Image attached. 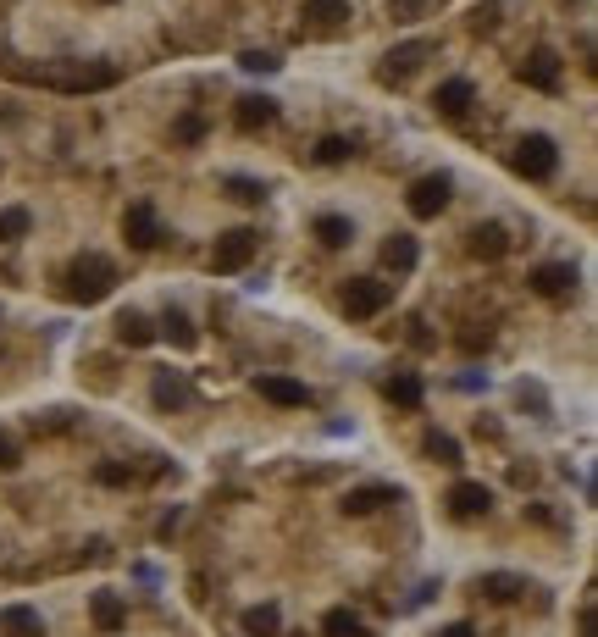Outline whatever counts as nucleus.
<instances>
[{
	"mask_svg": "<svg viewBox=\"0 0 598 637\" xmlns=\"http://www.w3.org/2000/svg\"><path fill=\"white\" fill-rule=\"evenodd\" d=\"M117 289V266L106 261V255H78V261L67 266V300L72 305H100L106 294Z\"/></svg>",
	"mask_w": 598,
	"mask_h": 637,
	"instance_id": "1",
	"label": "nucleus"
},
{
	"mask_svg": "<svg viewBox=\"0 0 598 637\" xmlns=\"http://www.w3.org/2000/svg\"><path fill=\"white\" fill-rule=\"evenodd\" d=\"M510 167L521 172V178L543 183V178H554V167H560V145H554L549 133H527V139H521V145H515Z\"/></svg>",
	"mask_w": 598,
	"mask_h": 637,
	"instance_id": "2",
	"label": "nucleus"
},
{
	"mask_svg": "<svg viewBox=\"0 0 598 637\" xmlns=\"http://www.w3.org/2000/svg\"><path fill=\"white\" fill-rule=\"evenodd\" d=\"M388 300H394V283H383V277H349L344 283V316H377L388 311Z\"/></svg>",
	"mask_w": 598,
	"mask_h": 637,
	"instance_id": "3",
	"label": "nucleus"
},
{
	"mask_svg": "<svg viewBox=\"0 0 598 637\" xmlns=\"http://www.w3.org/2000/svg\"><path fill=\"white\" fill-rule=\"evenodd\" d=\"M455 200V178L449 172H427V178H416L410 183V194H405V205H410V217H438L443 205Z\"/></svg>",
	"mask_w": 598,
	"mask_h": 637,
	"instance_id": "4",
	"label": "nucleus"
},
{
	"mask_svg": "<svg viewBox=\"0 0 598 637\" xmlns=\"http://www.w3.org/2000/svg\"><path fill=\"white\" fill-rule=\"evenodd\" d=\"M255 261V233L250 228H228L222 239H216V250H211V272H244V266Z\"/></svg>",
	"mask_w": 598,
	"mask_h": 637,
	"instance_id": "5",
	"label": "nucleus"
},
{
	"mask_svg": "<svg viewBox=\"0 0 598 637\" xmlns=\"http://www.w3.org/2000/svg\"><path fill=\"white\" fill-rule=\"evenodd\" d=\"M122 239L133 244V250H156L161 244V217L150 200H133L128 211H122Z\"/></svg>",
	"mask_w": 598,
	"mask_h": 637,
	"instance_id": "6",
	"label": "nucleus"
},
{
	"mask_svg": "<svg viewBox=\"0 0 598 637\" xmlns=\"http://www.w3.org/2000/svg\"><path fill=\"white\" fill-rule=\"evenodd\" d=\"M515 73H521V84H527V89H543V95H554L565 67H560V56H554L549 45H538L527 61H521V67H515Z\"/></svg>",
	"mask_w": 598,
	"mask_h": 637,
	"instance_id": "7",
	"label": "nucleus"
},
{
	"mask_svg": "<svg viewBox=\"0 0 598 637\" xmlns=\"http://www.w3.org/2000/svg\"><path fill=\"white\" fill-rule=\"evenodd\" d=\"M255 394H261V399H272V405H283V410L311 405V388H305V383H294V377H283V372H261V377H255Z\"/></svg>",
	"mask_w": 598,
	"mask_h": 637,
	"instance_id": "8",
	"label": "nucleus"
},
{
	"mask_svg": "<svg viewBox=\"0 0 598 637\" xmlns=\"http://www.w3.org/2000/svg\"><path fill=\"white\" fill-rule=\"evenodd\" d=\"M443 505H449V516H460V521L488 516V510H493V488H488V482H455Z\"/></svg>",
	"mask_w": 598,
	"mask_h": 637,
	"instance_id": "9",
	"label": "nucleus"
},
{
	"mask_svg": "<svg viewBox=\"0 0 598 637\" xmlns=\"http://www.w3.org/2000/svg\"><path fill=\"white\" fill-rule=\"evenodd\" d=\"M427 56H432L427 39H410V45L388 50V56H383V78H388V84H405L410 73H421V61H427Z\"/></svg>",
	"mask_w": 598,
	"mask_h": 637,
	"instance_id": "10",
	"label": "nucleus"
},
{
	"mask_svg": "<svg viewBox=\"0 0 598 637\" xmlns=\"http://www.w3.org/2000/svg\"><path fill=\"white\" fill-rule=\"evenodd\" d=\"M527 283H532V294H543V300H560V294L576 289V266L571 261H549V266H538Z\"/></svg>",
	"mask_w": 598,
	"mask_h": 637,
	"instance_id": "11",
	"label": "nucleus"
},
{
	"mask_svg": "<svg viewBox=\"0 0 598 637\" xmlns=\"http://www.w3.org/2000/svg\"><path fill=\"white\" fill-rule=\"evenodd\" d=\"M394 499H399L394 482H366V488H349L344 493V516H371V510L394 505Z\"/></svg>",
	"mask_w": 598,
	"mask_h": 637,
	"instance_id": "12",
	"label": "nucleus"
},
{
	"mask_svg": "<svg viewBox=\"0 0 598 637\" xmlns=\"http://www.w3.org/2000/svg\"><path fill=\"white\" fill-rule=\"evenodd\" d=\"M466 250L477 255V261H504V255H510V233H504L499 222H477V228L466 233Z\"/></svg>",
	"mask_w": 598,
	"mask_h": 637,
	"instance_id": "13",
	"label": "nucleus"
},
{
	"mask_svg": "<svg viewBox=\"0 0 598 637\" xmlns=\"http://www.w3.org/2000/svg\"><path fill=\"white\" fill-rule=\"evenodd\" d=\"M89 621H95L100 632H122V626H128V604H122V593L100 588L95 599H89Z\"/></svg>",
	"mask_w": 598,
	"mask_h": 637,
	"instance_id": "14",
	"label": "nucleus"
},
{
	"mask_svg": "<svg viewBox=\"0 0 598 637\" xmlns=\"http://www.w3.org/2000/svg\"><path fill=\"white\" fill-rule=\"evenodd\" d=\"M432 106H438L443 117H466V111L477 106V89H471V78H449V84H438Z\"/></svg>",
	"mask_w": 598,
	"mask_h": 637,
	"instance_id": "15",
	"label": "nucleus"
},
{
	"mask_svg": "<svg viewBox=\"0 0 598 637\" xmlns=\"http://www.w3.org/2000/svg\"><path fill=\"white\" fill-rule=\"evenodd\" d=\"M233 122H239L244 133L266 128V122H277V100H272V95H244L239 111H233Z\"/></svg>",
	"mask_w": 598,
	"mask_h": 637,
	"instance_id": "16",
	"label": "nucleus"
},
{
	"mask_svg": "<svg viewBox=\"0 0 598 637\" xmlns=\"http://www.w3.org/2000/svg\"><path fill=\"white\" fill-rule=\"evenodd\" d=\"M0 632L6 637H45V621H39V610H28V604H6V610H0Z\"/></svg>",
	"mask_w": 598,
	"mask_h": 637,
	"instance_id": "17",
	"label": "nucleus"
},
{
	"mask_svg": "<svg viewBox=\"0 0 598 637\" xmlns=\"http://www.w3.org/2000/svg\"><path fill=\"white\" fill-rule=\"evenodd\" d=\"M416 261H421V244L410 239V233H394V239L383 244V266H388V272H416Z\"/></svg>",
	"mask_w": 598,
	"mask_h": 637,
	"instance_id": "18",
	"label": "nucleus"
},
{
	"mask_svg": "<svg viewBox=\"0 0 598 637\" xmlns=\"http://www.w3.org/2000/svg\"><path fill=\"white\" fill-rule=\"evenodd\" d=\"M117 338L128 349H144V344H156V327H150V316H144V311H122L117 316Z\"/></svg>",
	"mask_w": 598,
	"mask_h": 637,
	"instance_id": "19",
	"label": "nucleus"
},
{
	"mask_svg": "<svg viewBox=\"0 0 598 637\" xmlns=\"http://www.w3.org/2000/svg\"><path fill=\"white\" fill-rule=\"evenodd\" d=\"M150 394H156V405H161V410H183V405H189V383H183L178 372H156Z\"/></svg>",
	"mask_w": 598,
	"mask_h": 637,
	"instance_id": "20",
	"label": "nucleus"
},
{
	"mask_svg": "<svg viewBox=\"0 0 598 637\" xmlns=\"http://www.w3.org/2000/svg\"><path fill=\"white\" fill-rule=\"evenodd\" d=\"M244 637H277L283 632V615H277V604H255V610H244Z\"/></svg>",
	"mask_w": 598,
	"mask_h": 637,
	"instance_id": "21",
	"label": "nucleus"
},
{
	"mask_svg": "<svg viewBox=\"0 0 598 637\" xmlns=\"http://www.w3.org/2000/svg\"><path fill=\"white\" fill-rule=\"evenodd\" d=\"M388 399H394L399 410H416L421 399H427V388H421L416 372H394V377H388Z\"/></svg>",
	"mask_w": 598,
	"mask_h": 637,
	"instance_id": "22",
	"label": "nucleus"
},
{
	"mask_svg": "<svg viewBox=\"0 0 598 637\" xmlns=\"http://www.w3.org/2000/svg\"><path fill=\"white\" fill-rule=\"evenodd\" d=\"M488 599H499V604H510V599H521L527 593V577H510V571H488V577L477 582Z\"/></svg>",
	"mask_w": 598,
	"mask_h": 637,
	"instance_id": "23",
	"label": "nucleus"
},
{
	"mask_svg": "<svg viewBox=\"0 0 598 637\" xmlns=\"http://www.w3.org/2000/svg\"><path fill=\"white\" fill-rule=\"evenodd\" d=\"M322 637H366V621H360L355 610H344V604H338V610L322 615Z\"/></svg>",
	"mask_w": 598,
	"mask_h": 637,
	"instance_id": "24",
	"label": "nucleus"
},
{
	"mask_svg": "<svg viewBox=\"0 0 598 637\" xmlns=\"http://www.w3.org/2000/svg\"><path fill=\"white\" fill-rule=\"evenodd\" d=\"M161 333H167V338H172V344H178V349H194V344H200V333H194V322H189V316L178 311V305H167V316H161Z\"/></svg>",
	"mask_w": 598,
	"mask_h": 637,
	"instance_id": "25",
	"label": "nucleus"
},
{
	"mask_svg": "<svg viewBox=\"0 0 598 637\" xmlns=\"http://www.w3.org/2000/svg\"><path fill=\"white\" fill-rule=\"evenodd\" d=\"M311 156H316V167H344V161L355 156V139H338V133H327V139L311 150Z\"/></svg>",
	"mask_w": 598,
	"mask_h": 637,
	"instance_id": "26",
	"label": "nucleus"
},
{
	"mask_svg": "<svg viewBox=\"0 0 598 637\" xmlns=\"http://www.w3.org/2000/svg\"><path fill=\"white\" fill-rule=\"evenodd\" d=\"M305 17H311L316 28H338L349 17V0H305Z\"/></svg>",
	"mask_w": 598,
	"mask_h": 637,
	"instance_id": "27",
	"label": "nucleus"
},
{
	"mask_svg": "<svg viewBox=\"0 0 598 637\" xmlns=\"http://www.w3.org/2000/svg\"><path fill=\"white\" fill-rule=\"evenodd\" d=\"M316 239H322L327 250H344V244L355 239V228H349V217H316Z\"/></svg>",
	"mask_w": 598,
	"mask_h": 637,
	"instance_id": "28",
	"label": "nucleus"
},
{
	"mask_svg": "<svg viewBox=\"0 0 598 637\" xmlns=\"http://www.w3.org/2000/svg\"><path fill=\"white\" fill-rule=\"evenodd\" d=\"M222 189H228V194H233V200H239V205H261L266 194H272V189H266V183H255V178H222Z\"/></svg>",
	"mask_w": 598,
	"mask_h": 637,
	"instance_id": "29",
	"label": "nucleus"
},
{
	"mask_svg": "<svg viewBox=\"0 0 598 637\" xmlns=\"http://www.w3.org/2000/svg\"><path fill=\"white\" fill-rule=\"evenodd\" d=\"M28 222H34V217H28L23 205H6V211H0V239H6V244H12V239H23V233H28Z\"/></svg>",
	"mask_w": 598,
	"mask_h": 637,
	"instance_id": "30",
	"label": "nucleus"
},
{
	"mask_svg": "<svg viewBox=\"0 0 598 637\" xmlns=\"http://www.w3.org/2000/svg\"><path fill=\"white\" fill-rule=\"evenodd\" d=\"M427 455L438 460V466H460V444L449 433H427Z\"/></svg>",
	"mask_w": 598,
	"mask_h": 637,
	"instance_id": "31",
	"label": "nucleus"
},
{
	"mask_svg": "<svg viewBox=\"0 0 598 637\" xmlns=\"http://www.w3.org/2000/svg\"><path fill=\"white\" fill-rule=\"evenodd\" d=\"M172 139H178V145H200V139H205V117H200V111L178 117V122H172Z\"/></svg>",
	"mask_w": 598,
	"mask_h": 637,
	"instance_id": "32",
	"label": "nucleus"
},
{
	"mask_svg": "<svg viewBox=\"0 0 598 637\" xmlns=\"http://www.w3.org/2000/svg\"><path fill=\"white\" fill-rule=\"evenodd\" d=\"M239 67H244V73H277V67H283V61H277L272 56V50H244V56H239Z\"/></svg>",
	"mask_w": 598,
	"mask_h": 637,
	"instance_id": "33",
	"label": "nucleus"
},
{
	"mask_svg": "<svg viewBox=\"0 0 598 637\" xmlns=\"http://www.w3.org/2000/svg\"><path fill=\"white\" fill-rule=\"evenodd\" d=\"M95 482H106V488H128L133 471H128V466H117V460H106V466H95Z\"/></svg>",
	"mask_w": 598,
	"mask_h": 637,
	"instance_id": "34",
	"label": "nucleus"
},
{
	"mask_svg": "<svg viewBox=\"0 0 598 637\" xmlns=\"http://www.w3.org/2000/svg\"><path fill=\"white\" fill-rule=\"evenodd\" d=\"M421 6H427V0H388V12H394L399 23H416V17H421Z\"/></svg>",
	"mask_w": 598,
	"mask_h": 637,
	"instance_id": "35",
	"label": "nucleus"
},
{
	"mask_svg": "<svg viewBox=\"0 0 598 637\" xmlns=\"http://www.w3.org/2000/svg\"><path fill=\"white\" fill-rule=\"evenodd\" d=\"M515 399H521V405H532V410H549V399H543L538 383H521V388H515Z\"/></svg>",
	"mask_w": 598,
	"mask_h": 637,
	"instance_id": "36",
	"label": "nucleus"
},
{
	"mask_svg": "<svg viewBox=\"0 0 598 637\" xmlns=\"http://www.w3.org/2000/svg\"><path fill=\"white\" fill-rule=\"evenodd\" d=\"M17 466H23V455H17V444H12V438L0 433V471H17Z\"/></svg>",
	"mask_w": 598,
	"mask_h": 637,
	"instance_id": "37",
	"label": "nucleus"
},
{
	"mask_svg": "<svg viewBox=\"0 0 598 637\" xmlns=\"http://www.w3.org/2000/svg\"><path fill=\"white\" fill-rule=\"evenodd\" d=\"M438 637H477V632H471V626L466 621H455V626H443V632Z\"/></svg>",
	"mask_w": 598,
	"mask_h": 637,
	"instance_id": "38",
	"label": "nucleus"
},
{
	"mask_svg": "<svg viewBox=\"0 0 598 637\" xmlns=\"http://www.w3.org/2000/svg\"><path fill=\"white\" fill-rule=\"evenodd\" d=\"M100 6H111V0H100Z\"/></svg>",
	"mask_w": 598,
	"mask_h": 637,
	"instance_id": "39",
	"label": "nucleus"
}]
</instances>
